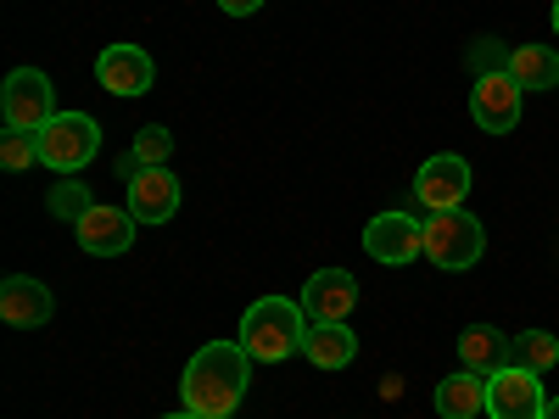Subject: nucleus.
Returning a JSON list of instances; mask_svg holds the SVG:
<instances>
[{"mask_svg":"<svg viewBox=\"0 0 559 419\" xmlns=\"http://www.w3.org/2000/svg\"><path fill=\"white\" fill-rule=\"evenodd\" d=\"M543 414H548L543 375L521 363H503L498 375H487V419H543Z\"/></svg>","mask_w":559,"mask_h":419,"instance_id":"423d86ee","label":"nucleus"},{"mask_svg":"<svg viewBox=\"0 0 559 419\" xmlns=\"http://www.w3.org/2000/svg\"><path fill=\"white\" fill-rule=\"evenodd\" d=\"M218 7H224L229 17H252V12L263 7V0H218Z\"/></svg>","mask_w":559,"mask_h":419,"instance_id":"5701e85b","label":"nucleus"},{"mask_svg":"<svg viewBox=\"0 0 559 419\" xmlns=\"http://www.w3.org/2000/svg\"><path fill=\"white\" fill-rule=\"evenodd\" d=\"M464 196H471V163H464L459 152H442V157H431L426 168L414 173V202L426 213H448Z\"/></svg>","mask_w":559,"mask_h":419,"instance_id":"1a4fd4ad","label":"nucleus"},{"mask_svg":"<svg viewBox=\"0 0 559 419\" xmlns=\"http://www.w3.org/2000/svg\"><path fill=\"white\" fill-rule=\"evenodd\" d=\"M247 375H252V352L241 342H207L191 363H185L179 397H185V408L202 414V419H229L241 408Z\"/></svg>","mask_w":559,"mask_h":419,"instance_id":"f257e3e1","label":"nucleus"},{"mask_svg":"<svg viewBox=\"0 0 559 419\" xmlns=\"http://www.w3.org/2000/svg\"><path fill=\"white\" fill-rule=\"evenodd\" d=\"M34 163H39V134H28V129H7V134H0V168L23 173Z\"/></svg>","mask_w":559,"mask_h":419,"instance_id":"412c9836","label":"nucleus"},{"mask_svg":"<svg viewBox=\"0 0 559 419\" xmlns=\"http://www.w3.org/2000/svg\"><path fill=\"white\" fill-rule=\"evenodd\" d=\"M51 313H57V302L34 274H12L7 286H0V319L17 324V331H34V324H45Z\"/></svg>","mask_w":559,"mask_h":419,"instance_id":"2eb2a0df","label":"nucleus"},{"mask_svg":"<svg viewBox=\"0 0 559 419\" xmlns=\"http://www.w3.org/2000/svg\"><path fill=\"white\" fill-rule=\"evenodd\" d=\"M302 342H308V313L292 297H263L241 319V347L252 352V363H286L292 352H302Z\"/></svg>","mask_w":559,"mask_h":419,"instance_id":"f03ea898","label":"nucleus"},{"mask_svg":"<svg viewBox=\"0 0 559 419\" xmlns=\"http://www.w3.org/2000/svg\"><path fill=\"white\" fill-rule=\"evenodd\" d=\"M554 34H559V0H554Z\"/></svg>","mask_w":559,"mask_h":419,"instance_id":"a878e982","label":"nucleus"},{"mask_svg":"<svg viewBox=\"0 0 559 419\" xmlns=\"http://www.w3.org/2000/svg\"><path fill=\"white\" fill-rule=\"evenodd\" d=\"M543 419H559V397H554V403H548V414H543Z\"/></svg>","mask_w":559,"mask_h":419,"instance_id":"b1692460","label":"nucleus"},{"mask_svg":"<svg viewBox=\"0 0 559 419\" xmlns=\"http://www.w3.org/2000/svg\"><path fill=\"white\" fill-rule=\"evenodd\" d=\"M0 118H7V129L39 134L45 123L57 118V89H51V79H45L39 68H12V73H7V89H0Z\"/></svg>","mask_w":559,"mask_h":419,"instance_id":"39448f33","label":"nucleus"},{"mask_svg":"<svg viewBox=\"0 0 559 419\" xmlns=\"http://www.w3.org/2000/svg\"><path fill=\"white\" fill-rule=\"evenodd\" d=\"M102 152V123L90 112H57L51 123L39 129V163L57 168L62 179H73L79 168H90Z\"/></svg>","mask_w":559,"mask_h":419,"instance_id":"7ed1b4c3","label":"nucleus"},{"mask_svg":"<svg viewBox=\"0 0 559 419\" xmlns=\"http://www.w3.org/2000/svg\"><path fill=\"white\" fill-rule=\"evenodd\" d=\"M481 252H487V229H481L476 213L448 207V213H431V218H426V258H431L437 268L464 274V268L481 263Z\"/></svg>","mask_w":559,"mask_h":419,"instance_id":"20e7f679","label":"nucleus"},{"mask_svg":"<svg viewBox=\"0 0 559 419\" xmlns=\"http://www.w3.org/2000/svg\"><path fill=\"white\" fill-rule=\"evenodd\" d=\"M168 419H202V414H191V408H185V414H168Z\"/></svg>","mask_w":559,"mask_h":419,"instance_id":"393cba45","label":"nucleus"},{"mask_svg":"<svg viewBox=\"0 0 559 419\" xmlns=\"http://www.w3.org/2000/svg\"><path fill=\"white\" fill-rule=\"evenodd\" d=\"M302 358L313 369H347L358 358V336L347 324H308V342H302Z\"/></svg>","mask_w":559,"mask_h":419,"instance_id":"dca6fc26","label":"nucleus"},{"mask_svg":"<svg viewBox=\"0 0 559 419\" xmlns=\"http://www.w3.org/2000/svg\"><path fill=\"white\" fill-rule=\"evenodd\" d=\"M437 414L442 419H476V414H487V381L471 375V369L437 381Z\"/></svg>","mask_w":559,"mask_h":419,"instance_id":"f3484780","label":"nucleus"},{"mask_svg":"<svg viewBox=\"0 0 559 419\" xmlns=\"http://www.w3.org/2000/svg\"><path fill=\"white\" fill-rule=\"evenodd\" d=\"M129 213L140 224H168L179 213V179L168 168H134L129 173Z\"/></svg>","mask_w":559,"mask_h":419,"instance_id":"ddd939ff","label":"nucleus"},{"mask_svg":"<svg viewBox=\"0 0 559 419\" xmlns=\"http://www.w3.org/2000/svg\"><path fill=\"white\" fill-rule=\"evenodd\" d=\"M134 213H123V207H90L73 229H79V247L90 252V258H123L129 247H134Z\"/></svg>","mask_w":559,"mask_h":419,"instance_id":"9b49d317","label":"nucleus"},{"mask_svg":"<svg viewBox=\"0 0 559 419\" xmlns=\"http://www.w3.org/2000/svg\"><path fill=\"white\" fill-rule=\"evenodd\" d=\"M45 207H51L57 218H68V224H79V218H84L90 207H96V202H90V191H84V179L73 173V179H62V184H57V191H51V196H45Z\"/></svg>","mask_w":559,"mask_h":419,"instance_id":"4be33fe9","label":"nucleus"},{"mask_svg":"<svg viewBox=\"0 0 559 419\" xmlns=\"http://www.w3.org/2000/svg\"><path fill=\"white\" fill-rule=\"evenodd\" d=\"M353 308H358V279L347 268H319L302 286V313L313 324H347Z\"/></svg>","mask_w":559,"mask_h":419,"instance_id":"9d476101","label":"nucleus"},{"mask_svg":"<svg viewBox=\"0 0 559 419\" xmlns=\"http://www.w3.org/2000/svg\"><path fill=\"white\" fill-rule=\"evenodd\" d=\"M459 363L487 381L503 363H515V336H503L498 324H471V331L459 336Z\"/></svg>","mask_w":559,"mask_h":419,"instance_id":"4468645a","label":"nucleus"},{"mask_svg":"<svg viewBox=\"0 0 559 419\" xmlns=\"http://www.w3.org/2000/svg\"><path fill=\"white\" fill-rule=\"evenodd\" d=\"M168 157H174V134L168 129H157V123H146L134 134V146H129V163H118V173L129 168H168Z\"/></svg>","mask_w":559,"mask_h":419,"instance_id":"6ab92c4d","label":"nucleus"},{"mask_svg":"<svg viewBox=\"0 0 559 419\" xmlns=\"http://www.w3.org/2000/svg\"><path fill=\"white\" fill-rule=\"evenodd\" d=\"M521 96H526V89L509 79V68L481 73L476 89H471V118H476V129H487V134H509V129L521 123Z\"/></svg>","mask_w":559,"mask_h":419,"instance_id":"6e6552de","label":"nucleus"},{"mask_svg":"<svg viewBox=\"0 0 559 419\" xmlns=\"http://www.w3.org/2000/svg\"><path fill=\"white\" fill-rule=\"evenodd\" d=\"M96 79H102L107 96H146L157 68H152V57L140 51V45H107L102 62H96Z\"/></svg>","mask_w":559,"mask_h":419,"instance_id":"f8f14e48","label":"nucleus"},{"mask_svg":"<svg viewBox=\"0 0 559 419\" xmlns=\"http://www.w3.org/2000/svg\"><path fill=\"white\" fill-rule=\"evenodd\" d=\"M515 363L532 369V375H548V369L559 363V336L554 331H521L515 336Z\"/></svg>","mask_w":559,"mask_h":419,"instance_id":"aec40b11","label":"nucleus"},{"mask_svg":"<svg viewBox=\"0 0 559 419\" xmlns=\"http://www.w3.org/2000/svg\"><path fill=\"white\" fill-rule=\"evenodd\" d=\"M509 79L521 89H554L559 84V51L554 45H515V51H509Z\"/></svg>","mask_w":559,"mask_h":419,"instance_id":"a211bd4d","label":"nucleus"},{"mask_svg":"<svg viewBox=\"0 0 559 419\" xmlns=\"http://www.w3.org/2000/svg\"><path fill=\"white\" fill-rule=\"evenodd\" d=\"M364 252L386 263V268H403L414 258H426V224L408 218V213H381V218H369L364 229Z\"/></svg>","mask_w":559,"mask_h":419,"instance_id":"0eeeda50","label":"nucleus"}]
</instances>
